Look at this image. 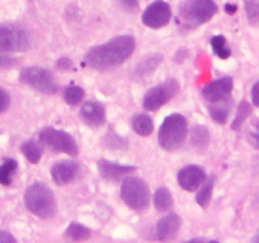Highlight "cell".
Listing matches in <instances>:
<instances>
[{
  "mask_svg": "<svg viewBox=\"0 0 259 243\" xmlns=\"http://www.w3.org/2000/svg\"><path fill=\"white\" fill-rule=\"evenodd\" d=\"M136 50V39L132 35L115 37L103 45L90 48L85 55V65L98 71H108L123 65Z\"/></svg>",
  "mask_w": 259,
  "mask_h": 243,
  "instance_id": "1",
  "label": "cell"
},
{
  "mask_svg": "<svg viewBox=\"0 0 259 243\" xmlns=\"http://www.w3.org/2000/svg\"><path fill=\"white\" fill-rule=\"evenodd\" d=\"M24 204L30 213L40 219H51L57 212V204L52 189L40 181L33 182L27 187Z\"/></svg>",
  "mask_w": 259,
  "mask_h": 243,
  "instance_id": "2",
  "label": "cell"
},
{
  "mask_svg": "<svg viewBox=\"0 0 259 243\" xmlns=\"http://www.w3.org/2000/svg\"><path fill=\"white\" fill-rule=\"evenodd\" d=\"M187 120L181 114H171L161 124L158 131V143L163 149L174 152L179 149L186 141Z\"/></svg>",
  "mask_w": 259,
  "mask_h": 243,
  "instance_id": "3",
  "label": "cell"
},
{
  "mask_svg": "<svg viewBox=\"0 0 259 243\" xmlns=\"http://www.w3.org/2000/svg\"><path fill=\"white\" fill-rule=\"evenodd\" d=\"M217 12L214 0H186L180 7L179 14L187 28H196L211 20Z\"/></svg>",
  "mask_w": 259,
  "mask_h": 243,
  "instance_id": "4",
  "label": "cell"
},
{
  "mask_svg": "<svg viewBox=\"0 0 259 243\" xmlns=\"http://www.w3.org/2000/svg\"><path fill=\"white\" fill-rule=\"evenodd\" d=\"M120 196L123 201L136 212H144L151 202L149 187L141 177L126 176L121 184Z\"/></svg>",
  "mask_w": 259,
  "mask_h": 243,
  "instance_id": "5",
  "label": "cell"
},
{
  "mask_svg": "<svg viewBox=\"0 0 259 243\" xmlns=\"http://www.w3.org/2000/svg\"><path fill=\"white\" fill-rule=\"evenodd\" d=\"M38 141L55 153H66L72 157L78 154V146L75 138L61 129L46 127L38 134Z\"/></svg>",
  "mask_w": 259,
  "mask_h": 243,
  "instance_id": "6",
  "label": "cell"
},
{
  "mask_svg": "<svg viewBox=\"0 0 259 243\" xmlns=\"http://www.w3.org/2000/svg\"><path fill=\"white\" fill-rule=\"evenodd\" d=\"M20 83L30 86L39 93L52 95L58 91V84L51 70L40 66H29L20 71Z\"/></svg>",
  "mask_w": 259,
  "mask_h": 243,
  "instance_id": "7",
  "label": "cell"
},
{
  "mask_svg": "<svg viewBox=\"0 0 259 243\" xmlns=\"http://www.w3.org/2000/svg\"><path fill=\"white\" fill-rule=\"evenodd\" d=\"M180 84L176 78H167L163 83L153 86L143 98V108L147 111H157L179 94Z\"/></svg>",
  "mask_w": 259,
  "mask_h": 243,
  "instance_id": "8",
  "label": "cell"
},
{
  "mask_svg": "<svg viewBox=\"0 0 259 243\" xmlns=\"http://www.w3.org/2000/svg\"><path fill=\"white\" fill-rule=\"evenodd\" d=\"M29 47V33L24 28L15 24H0V52H25Z\"/></svg>",
  "mask_w": 259,
  "mask_h": 243,
  "instance_id": "9",
  "label": "cell"
},
{
  "mask_svg": "<svg viewBox=\"0 0 259 243\" xmlns=\"http://www.w3.org/2000/svg\"><path fill=\"white\" fill-rule=\"evenodd\" d=\"M172 18V8L164 0H154L144 9L142 22L146 27L159 29L166 27Z\"/></svg>",
  "mask_w": 259,
  "mask_h": 243,
  "instance_id": "10",
  "label": "cell"
},
{
  "mask_svg": "<svg viewBox=\"0 0 259 243\" xmlns=\"http://www.w3.org/2000/svg\"><path fill=\"white\" fill-rule=\"evenodd\" d=\"M205 180H206V172L204 167L199 165H186L177 172V182L185 191H196Z\"/></svg>",
  "mask_w": 259,
  "mask_h": 243,
  "instance_id": "11",
  "label": "cell"
},
{
  "mask_svg": "<svg viewBox=\"0 0 259 243\" xmlns=\"http://www.w3.org/2000/svg\"><path fill=\"white\" fill-rule=\"evenodd\" d=\"M233 85H234L233 78L225 76V77L218 78V80L205 85L201 90V95L210 103L222 101L229 98L233 90Z\"/></svg>",
  "mask_w": 259,
  "mask_h": 243,
  "instance_id": "12",
  "label": "cell"
},
{
  "mask_svg": "<svg viewBox=\"0 0 259 243\" xmlns=\"http://www.w3.org/2000/svg\"><path fill=\"white\" fill-rule=\"evenodd\" d=\"M96 166H98L99 174L104 180L113 182L121 181L136 170V167L131 165L115 164L108 159H99Z\"/></svg>",
  "mask_w": 259,
  "mask_h": 243,
  "instance_id": "13",
  "label": "cell"
},
{
  "mask_svg": "<svg viewBox=\"0 0 259 243\" xmlns=\"http://www.w3.org/2000/svg\"><path fill=\"white\" fill-rule=\"evenodd\" d=\"M182 219L179 214L174 212H167V214L163 218L158 220L156 228L157 239L161 242H167L176 237L181 228Z\"/></svg>",
  "mask_w": 259,
  "mask_h": 243,
  "instance_id": "14",
  "label": "cell"
},
{
  "mask_svg": "<svg viewBox=\"0 0 259 243\" xmlns=\"http://www.w3.org/2000/svg\"><path fill=\"white\" fill-rule=\"evenodd\" d=\"M80 166L76 161H60L56 162L51 169V176L57 185H67L77 177Z\"/></svg>",
  "mask_w": 259,
  "mask_h": 243,
  "instance_id": "15",
  "label": "cell"
},
{
  "mask_svg": "<svg viewBox=\"0 0 259 243\" xmlns=\"http://www.w3.org/2000/svg\"><path fill=\"white\" fill-rule=\"evenodd\" d=\"M80 115L88 126L100 127L106 122V109L100 101L89 100L81 106Z\"/></svg>",
  "mask_w": 259,
  "mask_h": 243,
  "instance_id": "16",
  "label": "cell"
},
{
  "mask_svg": "<svg viewBox=\"0 0 259 243\" xmlns=\"http://www.w3.org/2000/svg\"><path fill=\"white\" fill-rule=\"evenodd\" d=\"M162 60H163V56L161 53H151V55H147L146 57L142 58L141 62L137 63L133 72H132V77L136 81L144 83V81L148 80L153 75L157 67L161 65Z\"/></svg>",
  "mask_w": 259,
  "mask_h": 243,
  "instance_id": "17",
  "label": "cell"
},
{
  "mask_svg": "<svg viewBox=\"0 0 259 243\" xmlns=\"http://www.w3.org/2000/svg\"><path fill=\"white\" fill-rule=\"evenodd\" d=\"M212 104H214V105H211L209 108L210 116L219 124L227 123L228 118H229L230 110H232V100L228 98L224 99V100L217 101V103Z\"/></svg>",
  "mask_w": 259,
  "mask_h": 243,
  "instance_id": "18",
  "label": "cell"
},
{
  "mask_svg": "<svg viewBox=\"0 0 259 243\" xmlns=\"http://www.w3.org/2000/svg\"><path fill=\"white\" fill-rule=\"evenodd\" d=\"M20 151L30 164H38L42 158L43 144L35 139H28L20 146Z\"/></svg>",
  "mask_w": 259,
  "mask_h": 243,
  "instance_id": "19",
  "label": "cell"
},
{
  "mask_svg": "<svg viewBox=\"0 0 259 243\" xmlns=\"http://www.w3.org/2000/svg\"><path fill=\"white\" fill-rule=\"evenodd\" d=\"M153 202L159 213H167L174 207V196L167 187H159L154 192Z\"/></svg>",
  "mask_w": 259,
  "mask_h": 243,
  "instance_id": "20",
  "label": "cell"
},
{
  "mask_svg": "<svg viewBox=\"0 0 259 243\" xmlns=\"http://www.w3.org/2000/svg\"><path fill=\"white\" fill-rule=\"evenodd\" d=\"M191 143L196 151H205L210 144L209 129L204 126H195L191 131Z\"/></svg>",
  "mask_w": 259,
  "mask_h": 243,
  "instance_id": "21",
  "label": "cell"
},
{
  "mask_svg": "<svg viewBox=\"0 0 259 243\" xmlns=\"http://www.w3.org/2000/svg\"><path fill=\"white\" fill-rule=\"evenodd\" d=\"M132 127L139 136H149L154 129L153 119L148 114H137L132 119Z\"/></svg>",
  "mask_w": 259,
  "mask_h": 243,
  "instance_id": "22",
  "label": "cell"
},
{
  "mask_svg": "<svg viewBox=\"0 0 259 243\" xmlns=\"http://www.w3.org/2000/svg\"><path fill=\"white\" fill-rule=\"evenodd\" d=\"M66 238L71 240H76V242H81V240H86L90 238L91 232L89 228H86L85 225L81 224V223L72 222L67 227L65 232Z\"/></svg>",
  "mask_w": 259,
  "mask_h": 243,
  "instance_id": "23",
  "label": "cell"
},
{
  "mask_svg": "<svg viewBox=\"0 0 259 243\" xmlns=\"http://www.w3.org/2000/svg\"><path fill=\"white\" fill-rule=\"evenodd\" d=\"M215 186V179L214 177H210L206 179L202 182L201 187H199V192L196 194V201L200 207L207 208V205L210 204V200L212 197V191H214Z\"/></svg>",
  "mask_w": 259,
  "mask_h": 243,
  "instance_id": "24",
  "label": "cell"
},
{
  "mask_svg": "<svg viewBox=\"0 0 259 243\" xmlns=\"http://www.w3.org/2000/svg\"><path fill=\"white\" fill-rule=\"evenodd\" d=\"M18 170V162L13 158H8L3 161L0 165V184L8 185L12 184L13 176H14L15 171Z\"/></svg>",
  "mask_w": 259,
  "mask_h": 243,
  "instance_id": "25",
  "label": "cell"
},
{
  "mask_svg": "<svg viewBox=\"0 0 259 243\" xmlns=\"http://www.w3.org/2000/svg\"><path fill=\"white\" fill-rule=\"evenodd\" d=\"M63 99H65L66 104L76 106L82 103L83 99H85V90L78 85H70L65 89Z\"/></svg>",
  "mask_w": 259,
  "mask_h": 243,
  "instance_id": "26",
  "label": "cell"
},
{
  "mask_svg": "<svg viewBox=\"0 0 259 243\" xmlns=\"http://www.w3.org/2000/svg\"><path fill=\"white\" fill-rule=\"evenodd\" d=\"M210 43H211L212 51H214V53L218 57L222 58V60H227V58L230 57L232 50L228 46L227 38L224 35H215V37L211 38Z\"/></svg>",
  "mask_w": 259,
  "mask_h": 243,
  "instance_id": "27",
  "label": "cell"
},
{
  "mask_svg": "<svg viewBox=\"0 0 259 243\" xmlns=\"http://www.w3.org/2000/svg\"><path fill=\"white\" fill-rule=\"evenodd\" d=\"M250 114H252V106H250V104L248 101L243 100L239 104V106H238L237 115H235L234 122L232 123V128L235 129V131L240 129V127L243 126V123L247 120Z\"/></svg>",
  "mask_w": 259,
  "mask_h": 243,
  "instance_id": "28",
  "label": "cell"
},
{
  "mask_svg": "<svg viewBox=\"0 0 259 243\" xmlns=\"http://www.w3.org/2000/svg\"><path fill=\"white\" fill-rule=\"evenodd\" d=\"M244 9L250 24L259 25V2L257 0H245Z\"/></svg>",
  "mask_w": 259,
  "mask_h": 243,
  "instance_id": "29",
  "label": "cell"
},
{
  "mask_svg": "<svg viewBox=\"0 0 259 243\" xmlns=\"http://www.w3.org/2000/svg\"><path fill=\"white\" fill-rule=\"evenodd\" d=\"M249 141L255 148L259 149V120L254 122L250 127L249 131Z\"/></svg>",
  "mask_w": 259,
  "mask_h": 243,
  "instance_id": "30",
  "label": "cell"
},
{
  "mask_svg": "<svg viewBox=\"0 0 259 243\" xmlns=\"http://www.w3.org/2000/svg\"><path fill=\"white\" fill-rule=\"evenodd\" d=\"M116 2L125 12L134 13L139 7V0H116Z\"/></svg>",
  "mask_w": 259,
  "mask_h": 243,
  "instance_id": "31",
  "label": "cell"
},
{
  "mask_svg": "<svg viewBox=\"0 0 259 243\" xmlns=\"http://www.w3.org/2000/svg\"><path fill=\"white\" fill-rule=\"evenodd\" d=\"M18 60L12 56L4 55V53H0V68H10L14 65H17Z\"/></svg>",
  "mask_w": 259,
  "mask_h": 243,
  "instance_id": "32",
  "label": "cell"
},
{
  "mask_svg": "<svg viewBox=\"0 0 259 243\" xmlns=\"http://www.w3.org/2000/svg\"><path fill=\"white\" fill-rule=\"evenodd\" d=\"M10 105V96L4 89L0 88V113L7 110Z\"/></svg>",
  "mask_w": 259,
  "mask_h": 243,
  "instance_id": "33",
  "label": "cell"
},
{
  "mask_svg": "<svg viewBox=\"0 0 259 243\" xmlns=\"http://www.w3.org/2000/svg\"><path fill=\"white\" fill-rule=\"evenodd\" d=\"M56 66L58 67V70H62V71H68L72 68V61L67 57H62L60 60H57V63Z\"/></svg>",
  "mask_w": 259,
  "mask_h": 243,
  "instance_id": "34",
  "label": "cell"
},
{
  "mask_svg": "<svg viewBox=\"0 0 259 243\" xmlns=\"http://www.w3.org/2000/svg\"><path fill=\"white\" fill-rule=\"evenodd\" d=\"M17 239L7 230L0 229V243H15Z\"/></svg>",
  "mask_w": 259,
  "mask_h": 243,
  "instance_id": "35",
  "label": "cell"
},
{
  "mask_svg": "<svg viewBox=\"0 0 259 243\" xmlns=\"http://www.w3.org/2000/svg\"><path fill=\"white\" fill-rule=\"evenodd\" d=\"M252 101L253 105L259 108V81H257L252 88Z\"/></svg>",
  "mask_w": 259,
  "mask_h": 243,
  "instance_id": "36",
  "label": "cell"
},
{
  "mask_svg": "<svg viewBox=\"0 0 259 243\" xmlns=\"http://www.w3.org/2000/svg\"><path fill=\"white\" fill-rule=\"evenodd\" d=\"M237 5L234 4H225V12L228 13V14H234L235 12H237Z\"/></svg>",
  "mask_w": 259,
  "mask_h": 243,
  "instance_id": "37",
  "label": "cell"
},
{
  "mask_svg": "<svg viewBox=\"0 0 259 243\" xmlns=\"http://www.w3.org/2000/svg\"><path fill=\"white\" fill-rule=\"evenodd\" d=\"M253 242H257V243H259V229H258L257 234H255V235H254V238H253Z\"/></svg>",
  "mask_w": 259,
  "mask_h": 243,
  "instance_id": "38",
  "label": "cell"
}]
</instances>
